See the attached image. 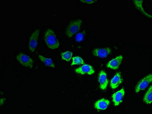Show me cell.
<instances>
[{"mask_svg":"<svg viewBox=\"0 0 152 114\" xmlns=\"http://www.w3.org/2000/svg\"><path fill=\"white\" fill-rule=\"evenodd\" d=\"M44 39L46 44L51 49H57L60 46L59 42L53 31L51 29H48L44 35Z\"/></svg>","mask_w":152,"mask_h":114,"instance_id":"1","label":"cell"},{"mask_svg":"<svg viewBox=\"0 0 152 114\" xmlns=\"http://www.w3.org/2000/svg\"><path fill=\"white\" fill-rule=\"evenodd\" d=\"M82 21L81 20H77L72 21L69 25L66 30V34L68 37H72L80 30L81 27Z\"/></svg>","mask_w":152,"mask_h":114,"instance_id":"2","label":"cell"},{"mask_svg":"<svg viewBox=\"0 0 152 114\" xmlns=\"http://www.w3.org/2000/svg\"><path fill=\"white\" fill-rule=\"evenodd\" d=\"M152 81V75L151 73L147 75L142 79L137 84L135 88L136 93H139L140 91L144 90L147 88L149 84Z\"/></svg>","mask_w":152,"mask_h":114,"instance_id":"3","label":"cell"},{"mask_svg":"<svg viewBox=\"0 0 152 114\" xmlns=\"http://www.w3.org/2000/svg\"><path fill=\"white\" fill-rule=\"evenodd\" d=\"M16 59L19 63L23 66L30 68H33V61L30 57L25 54L20 53L17 56Z\"/></svg>","mask_w":152,"mask_h":114,"instance_id":"4","label":"cell"},{"mask_svg":"<svg viewBox=\"0 0 152 114\" xmlns=\"http://www.w3.org/2000/svg\"><path fill=\"white\" fill-rule=\"evenodd\" d=\"M39 30L37 29L32 33L29 38V50L32 52L35 51L38 45V38L39 35Z\"/></svg>","mask_w":152,"mask_h":114,"instance_id":"5","label":"cell"},{"mask_svg":"<svg viewBox=\"0 0 152 114\" xmlns=\"http://www.w3.org/2000/svg\"><path fill=\"white\" fill-rule=\"evenodd\" d=\"M125 94V91L124 88H122L113 94L112 96V99L115 107L119 106L123 101Z\"/></svg>","mask_w":152,"mask_h":114,"instance_id":"6","label":"cell"},{"mask_svg":"<svg viewBox=\"0 0 152 114\" xmlns=\"http://www.w3.org/2000/svg\"><path fill=\"white\" fill-rule=\"evenodd\" d=\"M111 49L109 47L96 48L92 51L93 55L100 58H105L111 54Z\"/></svg>","mask_w":152,"mask_h":114,"instance_id":"7","label":"cell"},{"mask_svg":"<svg viewBox=\"0 0 152 114\" xmlns=\"http://www.w3.org/2000/svg\"><path fill=\"white\" fill-rule=\"evenodd\" d=\"M75 72L82 75L87 74L91 76L95 73V71L91 65L84 64L79 68H76L75 70Z\"/></svg>","mask_w":152,"mask_h":114,"instance_id":"8","label":"cell"},{"mask_svg":"<svg viewBox=\"0 0 152 114\" xmlns=\"http://www.w3.org/2000/svg\"><path fill=\"white\" fill-rule=\"evenodd\" d=\"M98 80L100 89L103 90L107 89L108 84V80L107 74L104 71L102 70L99 72Z\"/></svg>","mask_w":152,"mask_h":114,"instance_id":"9","label":"cell"},{"mask_svg":"<svg viewBox=\"0 0 152 114\" xmlns=\"http://www.w3.org/2000/svg\"><path fill=\"white\" fill-rule=\"evenodd\" d=\"M123 60V56L120 55L117 56L115 58L109 62L107 64V67L110 69L116 70L119 68Z\"/></svg>","mask_w":152,"mask_h":114,"instance_id":"10","label":"cell"},{"mask_svg":"<svg viewBox=\"0 0 152 114\" xmlns=\"http://www.w3.org/2000/svg\"><path fill=\"white\" fill-rule=\"evenodd\" d=\"M123 80L120 72H118L111 79L110 86L112 89H116L123 82Z\"/></svg>","mask_w":152,"mask_h":114,"instance_id":"11","label":"cell"},{"mask_svg":"<svg viewBox=\"0 0 152 114\" xmlns=\"http://www.w3.org/2000/svg\"><path fill=\"white\" fill-rule=\"evenodd\" d=\"M110 104V100L106 99H101L97 100L94 105L97 110H104L107 109Z\"/></svg>","mask_w":152,"mask_h":114,"instance_id":"12","label":"cell"},{"mask_svg":"<svg viewBox=\"0 0 152 114\" xmlns=\"http://www.w3.org/2000/svg\"><path fill=\"white\" fill-rule=\"evenodd\" d=\"M39 57L40 60L47 66L50 67L52 68H55V64L52 59L46 57L40 54L39 55Z\"/></svg>","mask_w":152,"mask_h":114,"instance_id":"13","label":"cell"},{"mask_svg":"<svg viewBox=\"0 0 152 114\" xmlns=\"http://www.w3.org/2000/svg\"><path fill=\"white\" fill-rule=\"evenodd\" d=\"M152 86H151L145 93L143 101L145 104H151L152 103Z\"/></svg>","mask_w":152,"mask_h":114,"instance_id":"14","label":"cell"},{"mask_svg":"<svg viewBox=\"0 0 152 114\" xmlns=\"http://www.w3.org/2000/svg\"><path fill=\"white\" fill-rule=\"evenodd\" d=\"M73 53L70 51H66L61 54V59L66 62L70 61L72 58Z\"/></svg>","mask_w":152,"mask_h":114,"instance_id":"15","label":"cell"},{"mask_svg":"<svg viewBox=\"0 0 152 114\" xmlns=\"http://www.w3.org/2000/svg\"><path fill=\"white\" fill-rule=\"evenodd\" d=\"M84 60L83 58L79 56H75L72 58V62L71 63V65H80V64H84Z\"/></svg>","mask_w":152,"mask_h":114,"instance_id":"16","label":"cell"},{"mask_svg":"<svg viewBox=\"0 0 152 114\" xmlns=\"http://www.w3.org/2000/svg\"><path fill=\"white\" fill-rule=\"evenodd\" d=\"M84 35L82 33H79L77 34L76 37V41L78 42L83 41L84 39Z\"/></svg>","mask_w":152,"mask_h":114,"instance_id":"17","label":"cell"},{"mask_svg":"<svg viewBox=\"0 0 152 114\" xmlns=\"http://www.w3.org/2000/svg\"><path fill=\"white\" fill-rule=\"evenodd\" d=\"M80 1L82 3L88 4H93L96 2V1H94V0H91V1H88V0H80Z\"/></svg>","mask_w":152,"mask_h":114,"instance_id":"18","label":"cell"},{"mask_svg":"<svg viewBox=\"0 0 152 114\" xmlns=\"http://www.w3.org/2000/svg\"><path fill=\"white\" fill-rule=\"evenodd\" d=\"M5 100V99L4 98H2L1 99V105H2V104H4V102Z\"/></svg>","mask_w":152,"mask_h":114,"instance_id":"19","label":"cell"}]
</instances>
